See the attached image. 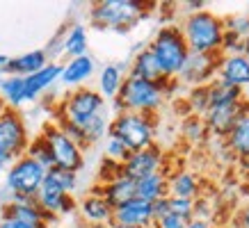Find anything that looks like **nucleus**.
Wrapping results in <instances>:
<instances>
[{"label":"nucleus","mask_w":249,"mask_h":228,"mask_svg":"<svg viewBox=\"0 0 249 228\" xmlns=\"http://www.w3.org/2000/svg\"><path fill=\"white\" fill-rule=\"evenodd\" d=\"M174 84H176V80L160 84V82L142 80V78L126 76L117 98L112 100V105L117 112H137V114H153L156 116V112L162 107L167 94L172 91Z\"/></svg>","instance_id":"f257e3e1"},{"label":"nucleus","mask_w":249,"mask_h":228,"mask_svg":"<svg viewBox=\"0 0 249 228\" xmlns=\"http://www.w3.org/2000/svg\"><path fill=\"white\" fill-rule=\"evenodd\" d=\"M181 34L188 44L190 53L201 55H222V41H224V18L213 14L211 9H199L192 14H185L178 25Z\"/></svg>","instance_id":"f03ea898"},{"label":"nucleus","mask_w":249,"mask_h":228,"mask_svg":"<svg viewBox=\"0 0 249 228\" xmlns=\"http://www.w3.org/2000/svg\"><path fill=\"white\" fill-rule=\"evenodd\" d=\"M78 185V174L67 169H48L41 187L37 192V203L46 214L57 219L60 214H71L76 210V198L71 196Z\"/></svg>","instance_id":"7ed1b4c3"},{"label":"nucleus","mask_w":249,"mask_h":228,"mask_svg":"<svg viewBox=\"0 0 249 228\" xmlns=\"http://www.w3.org/2000/svg\"><path fill=\"white\" fill-rule=\"evenodd\" d=\"M151 12V5L142 0H101L89 7L91 25L98 30L128 32Z\"/></svg>","instance_id":"20e7f679"},{"label":"nucleus","mask_w":249,"mask_h":228,"mask_svg":"<svg viewBox=\"0 0 249 228\" xmlns=\"http://www.w3.org/2000/svg\"><path fill=\"white\" fill-rule=\"evenodd\" d=\"M103 112H107L106 98L91 87H78L69 91L60 100V105L55 107V123L83 128Z\"/></svg>","instance_id":"39448f33"},{"label":"nucleus","mask_w":249,"mask_h":228,"mask_svg":"<svg viewBox=\"0 0 249 228\" xmlns=\"http://www.w3.org/2000/svg\"><path fill=\"white\" fill-rule=\"evenodd\" d=\"M156 132H158V119L153 114L137 112H117L110 119L107 128V135L117 137L130 153L156 144Z\"/></svg>","instance_id":"423d86ee"},{"label":"nucleus","mask_w":249,"mask_h":228,"mask_svg":"<svg viewBox=\"0 0 249 228\" xmlns=\"http://www.w3.org/2000/svg\"><path fill=\"white\" fill-rule=\"evenodd\" d=\"M146 48L158 60L162 73L169 80H176L178 71L183 68V64H185V60L190 55V48L185 44V39H183L178 25H162Z\"/></svg>","instance_id":"0eeeda50"},{"label":"nucleus","mask_w":249,"mask_h":228,"mask_svg":"<svg viewBox=\"0 0 249 228\" xmlns=\"http://www.w3.org/2000/svg\"><path fill=\"white\" fill-rule=\"evenodd\" d=\"M28 144H30V135L21 112L2 105L0 107V169H9L21 155H25Z\"/></svg>","instance_id":"6e6552de"},{"label":"nucleus","mask_w":249,"mask_h":228,"mask_svg":"<svg viewBox=\"0 0 249 228\" xmlns=\"http://www.w3.org/2000/svg\"><path fill=\"white\" fill-rule=\"evenodd\" d=\"M39 135L44 137L46 146H48V151H51L53 167L67 169V171H73V174H78V171L85 167V151L55 121L46 123L44 130H41Z\"/></svg>","instance_id":"1a4fd4ad"},{"label":"nucleus","mask_w":249,"mask_h":228,"mask_svg":"<svg viewBox=\"0 0 249 228\" xmlns=\"http://www.w3.org/2000/svg\"><path fill=\"white\" fill-rule=\"evenodd\" d=\"M46 178V169L37 164L28 155H21L14 164L7 169L5 176V190L9 196H30L37 198V192Z\"/></svg>","instance_id":"9d476101"},{"label":"nucleus","mask_w":249,"mask_h":228,"mask_svg":"<svg viewBox=\"0 0 249 228\" xmlns=\"http://www.w3.org/2000/svg\"><path fill=\"white\" fill-rule=\"evenodd\" d=\"M0 219H14L35 228H48V224L55 221L51 214H46L41 210L37 198L30 196H9L0 205Z\"/></svg>","instance_id":"9b49d317"},{"label":"nucleus","mask_w":249,"mask_h":228,"mask_svg":"<svg viewBox=\"0 0 249 228\" xmlns=\"http://www.w3.org/2000/svg\"><path fill=\"white\" fill-rule=\"evenodd\" d=\"M160 171H165V151L158 144L146 146L142 151H133L121 164V174L135 182Z\"/></svg>","instance_id":"f8f14e48"},{"label":"nucleus","mask_w":249,"mask_h":228,"mask_svg":"<svg viewBox=\"0 0 249 228\" xmlns=\"http://www.w3.org/2000/svg\"><path fill=\"white\" fill-rule=\"evenodd\" d=\"M222 55H201V53H190L183 68L178 71L176 80L188 87H206L217 78V66Z\"/></svg>","instance_id":"ddd939ff"},{"label":"nucleus","mask_w":249,"mask_h":228,"mask_svg":"<svg viewBox=\"0 0 249 228\" xmlns=\"http://www.w3.org/2000/svg\"><path fill=\"white\" fill-rule=\"evenodd\" d=\"M247 107L245 100H238V103H227V105H213L208 107V112L201 116L206 123V130L215 137H222L227 139L229 132L233 130L235 121L240 119L242 110Z\"/></svg>","instance_id":"4468645a"},{"label":"nucleus","mask_w":249,"mask_h":228,"mask_svg":"<svg viewBox=\"0 0 249 228\" xmlns=\"http://www.w3.org/2000/svg\"><path fill=\"white\" fill-rule=\"evenodd\" d=\"M112 224L121 226H153V205L144 198H130L112 210Z\"/></svg>","instance_id":"2eb2a0df"},{"label":"nucleus","mask_w":249,"mask_h":228,"mask_svg":"<svg viewBox=\"0 0 249 228\" xmlns=\"http://www.w3.org/2000/svg\"><path fill=\"white\" fill-rule=\"evenodd\" d=\"M76 210L80 212L85 224H89V226H110L112 224V208L98 194L96 187L87 192L80 201H76Z\"/></svg>","instance_id":"dca6fc26"},{"label":"nucleus","mask_w":249,"mask_h":228,"mask_svg":"<svg viewBox=\"0 0 249 228\" xmlns=\"http://www.w3.org/2000/svg\"><path fill=\"white\" fill-rule=\"evenodd\" d=\"M217 80L224 84L247 89L249 87V60L245 55H222L217 66Z\"/></svg>","instance_id":"f3484780"},{"label":"nucleus","mask_w":249,"mask_h":228,"mask_svg":"<svg viewBox=\"0 0 249 228\" xmlns=\"http://www.w3.org/2000/svg\"><path fill=\"white\" fill-rule=\"evenodd\" d=\"M60 73H62V64L60 62H48L41 71L32 73V76L23 78V100L30 103V100L39 98L55 80H60Z\"/></svg>","instance_id":"a211bd4d"},{"label":"nucleus","mask_w":249,"mask_h":228,"mask_svg":"<svg viewBox=\"0 0 249 228\" xmlns=\"http://www.w3.org/2000/svg\"><path fill=\"white\" fill-rule=\"evenodd\" d=\"M96 190H98V194L107 201V205L114 210L117 205L126 203V201L137 196V182L126 178L124 174H119V176H114V178H110V180L101 182Z\"/></svg>","instance_id":"6ab92c4d"},{"label":"nucleus","mask_w":249,"mask_h":228,"mask_svg":"<svg viewBox=\"0 0 249 228\" xmlns=\"http://www.w3.org/2000/svg\"><path fill=\"white\" fill-rule=\"evenodd\" d=\"M51 62L48 53L44 48H37V50H28L23 55H16V57H9L7 62V71L5 76H18V78H28L32 73H37Z\"/></svg>","instance_id":"aec40b11"},{"label":"nucleus","mask_w":249,"mask_h":228,"mask_svg":"<svg viewBox=\"0 0 249 228\" xmlns=\"http://www.w3.org/2000/svg\"><path fill=\"white\" fill-rule=\"evenodd\" d=\"M94 68H96V62L91 55H83V57H73L69 60L67 64H62V73H60V80L67 87H83L91 76H94Z\"/></svg>","instance_id":"412c9836"},{"label":"nucleus","mask_w":249,"mask_h":228,"mask_svg":"<svg viewBox=\"0 0 249 228\" xmlns=\"http://www.w3.org/2000/svg\"><path fill=\"white\" fill-rule=\"evenodd\" d=\"M128 76L142 78V80H149V82H160V84L169 82V78H165V73H162L158 60L153 57V53L149 50V48H142V50L133 57Z\"/></svg>","instance_id":"4be33fe9"},{"label":"nucleus","mask_w":249,"mask_h":228,"mask_svg":"<svg viewBox=\"0 0 249 228\" xmlns=\"http://www.w3.org/2000/svg\"><path fill=\"white\" fill-rule=\"evenodd\" d=\"M227 144L242 162H249V105L242 110L240 119L235 121L233 130L229 132Z\"/></svg>","instance_id":"5701e85b"},{"label":"nucleus","mask_w":249,"mask_h":228,"mask_svg":"<svg viewBox=\"0 0 249 228\" xmlns=\"http://www.w3.org/2000/svg\"><path fill=\"white\" fill-rule=\"evenodd\" d=\"M87 30L80 23H71L62 30V55H69V60L87 55Z\"/></svg>","instance_id":"b1692460"},{"label":"nucleus","mask_w":249,"mask_h":228,"mask_svg":"<svg viewBox=\"0 0 249 228\" xmlns=\"http://www.w3.org/2000/svg\"><path fill=\"white\" fill-rule=\"evenodd\" d=\"M167 180H169V196L195 201L201 194V182L192 171H178L174 176H167Z\"/></svg>","instance_id":"393cba45"},{"label":"nucleus","mask_w":249,"mask_h":228,"mask_svg":"<svg viewBox=\"0 0 249 228\" xmlns=\"http://www.w3.org/2000/svg\"><path fill=\"white\" fill-rule=\"evenodd\" d=\"M124 66L121 64H106L98 73V94L106 100H114L124 84Z\"/></svg>","instance_id":"a878e982"},{"label":"nucleus","mask_w":249,"mask_h":228,"mask_svg":"<svg viewBox=\"0 0 249 228\" xmlns=\"http://www.w3.org/2000/svg\"><path fill=\"white\" fill-rule=\"evenodd\" d=\"M165 196H169V180H167L165 171L137 180V198H144V201L153 203V201L165 198Z\"/></svg>","instance_id":"bb28decb"},{"label":"nucleus","mask_w":249,"mask_h":228,"mask_svg":"<svg viewBox=\"0 0 249 228\" xmlns=\"http://www.w3.org/2000/svg\"><path fill=\"white\" fill-rule=\"evenodd\" d=\"M206 96H208V107L213 105H227V103H238L242 100V89L224 84L222 80H213L211 84H206ZM208 112V110H206Z\"/></svg>","instance_id":"cd10ccee"},{"label":"nucleus","mask_w":249,"mask_h":228,"mask_svg":"<svg viewBox=\"0 0 249 228\" xmlns=\"http://www.w3.org/2000/svg\"><path fill=\"white\" fill-rule=\"evenodd\" d=\"M0 96L7 103V107L18 110V107L25 103V100H23V78H18V76L2 78V80H0Z\"/></svg>","instance_id":"c85d7f7f"},{"label":"nucleus","mask_w":249,"mask_h":228,"mask_svg":"<svg viewBox=\"0 0 249 228\" xmlns=\"http://www.w3.org/2000/svg\"><path fill=\"white\" fill-rule=\"evenodd\" d=\"M25 155L30 160H35L37 164H41V167L48 171V169H53V158H51V151H48V146H46L44 137L37 135L30 139V144H28V148H25Z\"/></svg>","instance_id":"c756f323"},{"label":"nucleus","mask_w":249,"mask_h":228,"mask_svg":"<svg viewBox=\"0 0 249 228\" xmlns=\"http://www.w3.org/2000/svg\"><path fill=\"white\" fill-rule=\"evenodd\" d=\"M167 203H169V214L181 217L183 221L195 219V201H190V198H178V196H169L167 198Z\"/></svg>","instance_id":"7c9ffc66"},{"label":"nucleus","mask_w":249,"mask_h":228,"mask_svg":"<svg viewBox=\"0 0 249 228\" xmlns=\"http://www.w3.org/2000/svg\"><path fill=\"white\" fill-rule=\"evenodd\" d=\"M106 160H110V162H114V164H124L126 162V158L130 155V151L126 148V146L121 144L117 137L107 135L106 137Z\"/></svg>","instance_id":"2f4dec72"},{"label":"nucleus","mask_w":249,"mask_h":228,"mask_svg":"<svg viewBox=\"0 0 249 228\" xmlns=\"http://www.w3.org/2000/svg\"><path fill=\"white\" fill-rule=\"evenodd\" d=\"M224 30L247 41L249 39V14H233L224 18Z\"/></svg>","instance_id":"473e14b6"},{"label":"nucleus","mask_w":249,"mask_h":228,"mask_svg":"<svg viewBox=\"0 0 249 228\" xmlns=\"http://www.w3.org/2000/svg\"><path fill=\"white\" fill-rule=\"evenodd\" d=\"M183 132H185V137L188 139H192V142H199V139H204L206 135H208V130H206V123L201 116H190V119H185V123H183Z\"/></svg>","instance_id":"72a5a7b5"},{"label":"nucleus","mask_w":249,"mask_h":228,"mask_svg":"<svg viewBox=\"0 0 249 228\" xmlns=\"http://www.w3.org/2000/svg\"><path fill=\"white\" fill-rule=\"evenodd\" d=\"M185 224H188V221H183L181 217L167 214V217H162V219L153 221V226H151V228H185Z\"/></svg>","instance_id":"f704fd0d"},{"label":"nucleus","mask_w":249,"mask_h":228,"mask_svg":"<svg viewBox=\"0 0 249 228\" xmlns=\"http://www.w3.org/2000/svg\"><path fill=\"white\" fill-rule=\"evenodd\" d=\"M167 198L169 196H165V198H158V201H153V221H158V219H162V217H167L169 214V203H167Z\"/></svg>","instance_id":"c9c22d12"},{"label":"nucleus","mask_w":249,"mask_h":228,"mask_svg":"<svg viewBox=\"0 0 249 228\" xmlns=\"http://www.w3.org/2000/svg\"><path fill=\"white\" fill-rule=\"evenodd\" d=\"M233 226H235V228H249V203H247V205H242L240 210L235 212V217H233Z\"/></svg>","instance_id":"e433bc0d"},{"label":"nucleus","mask_w":249,"mask_h":228,"mask_svg":"<svg viewBox=\"0 0 249 228\" xmlns=\"http://www.w3.org/2000/svg\"><path fill=\"white\" fill-rule=\"evenodd\" d=\"M185 228H213V224L208 219H190L188 224H185Z\"/></svg>","instance_id":"4c0bfd02"},{"label":"nucleus","mask_w":249,"mask_h":228,"mask_svg":"<svg viewBox=\"0 0 249 228\" xmlns=\"http://www.w3.org/2000/svg\"><path fill=\"white\" fill-rule=\"evenodd\" d=\"M0 228H35V226H28V224H21V221L14 219H0Z\"/></svg>","instance_id":"58836bf2"},{"label":"nucleus","mask_w":249,"mask_h":228,"mask_svg":"<svg viewBox=\"0 0 249 228\" xmlns=\"http://www.w3.org/2000/svg\"><path fill=\"white\" fill-rule=\"evenodd\" d=\"M7 62H9L7 55H0V80H2V76H5V71H7Z\"/></svg>","instance_id":"ea45409f"},{"label":"nucleus","mask_w":249,"mask_h":228,"mask_svg":"<svg viewBox=\"0 0 249 228\" xmlns=\"http://www.w3.org/2000/svg\"><path fill=\"white\" fill-rule=\"evenodd\" d=\"M107 228H146V226H121V224H110Z\"/></svg>","instance_id":"a19ab883"},{"label":"nucleus","mask_w":249,"mask_h":228,"mask_svg":"<svg viewBox=\"0 0 249 228\" xmlns=\"http://www.w3.org/2000/svg\"><path fill=\"white\" fill-rule=\"evenodd\" d=\"M242 55H245V57H247V60H249V39H247V41H245V50H242Z\"/></svg>","instance_id":"79ce46f5"},{"label":"nucleus","mask_w":249,"mask_h":228,"mask_svg":"<svg viewBox=\"0 0 249 228\" xmlns=\"http://www.w3.org/2000/svg\"><path fill=\"white\" fill-rule=\"evenodd\" d=\"M83 228H107V226H89V224H85Z\"/></svg>","instance_id":"37998d69"}]
</instances>
